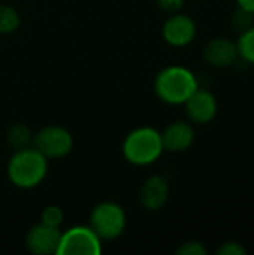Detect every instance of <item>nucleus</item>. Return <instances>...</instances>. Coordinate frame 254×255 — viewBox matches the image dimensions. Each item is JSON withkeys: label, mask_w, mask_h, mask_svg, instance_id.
<instances>
[{"label": "nucleus", "mask_w": 254, "mask_h": 255, "mask_svg": "<svg viewBox=\"0 0 254 255\" xmlns=\"http://www.w3.org/2000/svg\"><path fill=\"white\" fill-rule=\"evenodd\" d=\"M184 0H157V6L162 12L175 13L183 7Z\"/></svg>", "instance_id": "obj_20"}, {"label": "nucleus", "mask_w": 254, "mask_h": 255, "mask_svg": "<svg viewBox=\"0 0 254 255\" xmlns=\"http://www.w3.org/2000/svg\"><path fill=\"white\" fill-rule=\"evenodd\" d=\"M229 24L231 27L237 31V33H244L246 30L252 28L254 25V13L247 10V9H243V7H237L231 18H229Z\"/></svg>", "instance_id": "obj_16"}, {"label": "nucleus", "mask_w": 254, "mask_h": 255, "mask_svg": "<svg viewBox=\"0 0 254 255\" xmlns=\"http://www.w3.org/2000/svg\"><path fill=\"white\" fill-rule=\"evenodd\" d=\"M123 157L133 166H150L162 155V134L154 127H138L132 130L123 140Z\"/></svg>", "instance_id": "obj_3"}, {"label": "nucleus", "mask_w": 254, "mask_h": 255, "mask_svg": "<svg viewBox=\"0 0 254 255\" xmlns=\"http://www.w3.org/2000/svg\"><path fill=\"white\" fill-rule=\"evenodd\" d=\"M237 48L238 55L246 63L254 64V25L240 34V39L237 40Z\"/></svg>", "instance_id": "obj_15"}, {"label": "nucleus", "mask_w": 254, "mask_h": 255, "mask_svg": "<svg viewBox=\"0 0 254 255\" xmlns=\"http://www.w3.org/2000/svg\"><path fill=\"white\" fill-rule=\"evenodd\" d=\"M219 255H246L247 250L238 242H225L217 250Z\"/></svg>", "instance_id": "obj_19"}, {"label": "nucleus", "mask_w": 254, "mask_h": 255, "mask_svg": "<svg viewBox=\"0 0 254 255\" xmlns=\"http://www.w3.org/2000/svg\"><path fill=\"white\" fill-rule=\"evenodd\" d=\"M162 34L168 45L183 48L193 42L196 36V24L189 15L175 12L171 13L163 22Z\"/></svg>", "instance_id": "obj_7"}, {"label": "nucleus", "mask_w": 254, "mask_h": 255, "mask_svg": "<svg viewBox=\"0 0 254 255\" xmlns=\"http://www.w3.org/2000/svg\"><path fill=\"white\" fill-rule=\"evenodd\" d=\"M169 199L168 181L160 175L148 176L139 188V203L144 209L156 212L162 209Z\"/></svg>", "instance_id": "obj_10"}, {"label": "nucleus", "mask_w": 254, "mask_h": 255, "mask_svg": "<svg viewBox=\"0 0 254 255\" xmlns=\"http://www.w3.org/2000/svg\"><path fill=\"white\" fill-rule=\"evenodd\" d=\"M199 87V78L184 66L172 64L162 69L154 79L156 96L168 105H184Z\"/></svg>", "instance_id": "obj_2"}, {"label": "nucleus", "mask_w": 254, "mask_h": 255, "mask_svg": "<svg viewBox=\"0 0 254 255\" xmlns=\"http://www.w3.org/2000/svg\"><path fill=\"white\" fill-rule=\"evenodd\" d=\"M204 60L217 69L229 67L238 60V48L237 42L228 39V37H216L211 39L204 46Z\"/></svg>", "instance_id": "obj_11"}, {"label": "nucleus", "mask_w": 254, "mask_h": 255, "mask_svg": "<svg viewBox=\"0 0 254 255\" xmlns=\"http://www.w3.org/2000/svg\"><path fill=\"white\" fill-rule=\"evenodd\" d=\"M4 139H6V143L9 145V148H12L13 151L33 146V133L22 123L10 124L6 130Z\"/></svg>", "instance_id": "obj_13"}, {"label": "nucleus", "mask_w": 254, "mask_h": 255, "mask_svg": "<svg viewBox=\"0 0 254 255\" xmlns=\"http://www.w3.org/2000/svg\"><path fill=\"white\" fill-rule=\"evenodd\" d=\"M63 220H64V214L55 205L46 206L42 211V215H40V223H43L46 226H51V227H57V229L63 224Z\"/></svg>", "instance_id": "obj_17"}, {"label": "nucleus", "mask_w": 254, "mask_h": 255, "mask_svg": "<svg viewBox=\"0 0 254 255\" xmlns=\"http://www.w3.org/2000/svg\"><path fill=\"white\" fill-rule=\"evenodd\" d=\"M61 232L57 227L39 223L33 226L25 236V247L34 255L57 254Z\"/></svg>", "instance_id": "obj_9"}, {"label": "nucleus", "mask_w": 254, "mask_h": 255, "mask_svg": "<svg viewBox=\"0 0 254 255\" xmlns=\"http://www.w3.org/2000/svg\"><path fill=\"white\" fill-rule=\"evenodd\" d=\"M238 6L243 7V9H247L250 12L254 13V0H237Z\"/></svg>", "instance_id": "obj_21"}, {"label": "nucleus", "mask_w": 254, "mask_h": 255, "mask_svg": "<svg viewBox=\"0 0 254 255\" xmlns=\"http://www.w3.org/2000/svg\"><path fill=\"white\" fill-rule=\"evenodd\" d=\"M127 217L121 205L106 200L97 203L90 214V227L102 241L120 238L126 229Z\"/></svg>", "instance_id": "obj_4"}, {"label": "nucleus", "mask_w": 254, "mask_h": 255, "mask_svg": "<svg viewBox=\"0 0 254 255\" xmlns=\"http://www.w3.org/2000/svg\"><path fill=\"white\" fill-rule=\"evenodd\" d=\"M102 239L90 226H75L61 233L55 255H100Z\"/></svg>", "instance_id": "obj_5"}, {"label": "nucleus", "mask_w": 254, "mask_h": 255, "mask_svg": "<svg viewBox=\"0 0 254 255\" xmlns=\"http://www.w3.org/2000/svg\"><path fill=\"white\" fill-rule=\"evenodd\" d=\"M48 173V158L34 146L13 151L9 158L6 175L9 182L21 190H31L42 184Z\"/></svg>", "instance_id": "obj_1"}, {"label": "nucleus", "mask_w": 254, "mask_h": 255, "mask_svg": "<svg viewBox=\"0 0 254 255\" xmlns=\"http://www.w3.org/2000/svg\"><path fill=\"white\" fill-rule=\"evenodd\" d=\"M21 24L19 13L9 4H0V34H10Z\"/></svg>", "instance_id": "obj_14"}, {"label": "nucleus", "mask_w": 254, "mask_h": 255, "mask_svg": "<svg viewBox=\"0 0 254 255\" xmlns=\"http://www.w3.org/2000/svg\"><path fill=\"white\" fill-rule=\"evenodd\" d=\"M177 255H205L207 254V248L204 247V244L198 242V241H189L181 244L177 251Z\"/></svg>", "instance_id": "obj_18"}, {"label": "nucleus", "mask_w": 254, "mask_h": 255, "mask_svg": "<svg viewBox=\"0 0 254 255\" xmlns=\"http://www.w3.org/2000/svg\"><path fill=\"white\" fill-rule=\"evenodd\" d=\"M33 146L48 160L63 158L73 148L70 131L61 126H45L33 134Z\"/></svg>", "instance_id": "obj_6"}, {"label": "nucleus", "mask_w": 254, "mask_h": 255, "mask_svg": "<svg viewBox=\"0 0 254 255\" xmlns=\"http://www.w3.org/2000/svg\"><path fill=\"white\" fill-rule=\"evenodd\" d=\"M160 134L163 149L169 152H183L189 149L195 140V130L187 121H174Z\"/></svg>", "instance_id": "obj_12"}, {"label": "nucleus", "mask_w": 254, "mask_h": 255, "mask_svg": "<svg viewBox=\"0 0 254 255\" xmlns=\"http://www.w3.org/2000/svg\"><path fill=\"white\" fill-rule=\"evenodd\" d=\"M186 114L192 123L196 124H207L211 123L217 115V99L216 96L202 87H198L193 94L184 102Z\"/></svg>", "instance_id": "obj_8"}]
</instances>
